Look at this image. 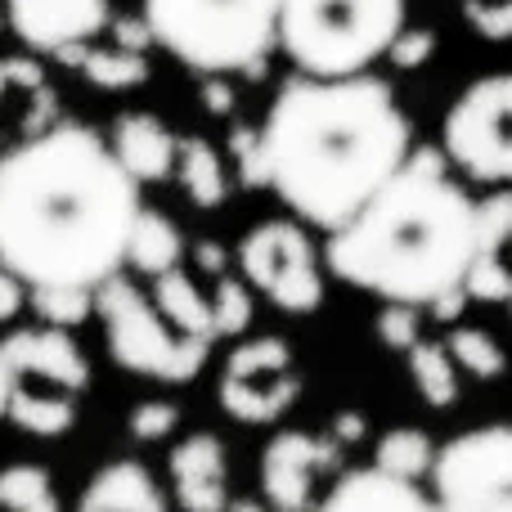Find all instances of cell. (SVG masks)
<instances>
[{
    "mask_svg": "<svg viewBox=\"0 0 512 512\" xmlns=\"http://www.w3.org/2000/svg\"><path fill=\"white\" fill-rule=\"evenodd\" d=\"M135 216L140 185L81 122H54L0 158V265L27 288L95 292L122 274Z\"/></svg>",
    "mask_w": 512,
    "mask_h": 512,
    "instance_id": "cell-1",
    "label": "cell"
},
{
    "mask_svg": "<svg viewBox=\"0 0 512 512\" xmlns=\"http://www.w3.org/2000/svg\"><path fill=\"white\" fill-rule=\"evenodd\" d=\"M265 189L301 225L333 234L346 225L414 153V126L387 81L292 77L274 95L261 126Z\"/></svg>",
    "mask_w": 512,
    "mask_h": 512,
    "instance_id": "cell-2",
    "label": "cell"
},
{
    "mask_svg": "<svg viewBox=\"0 0 512 512\" xmlns=\"http://www.w3.org/2000/svg\"><path fill=\"white\" fill-rule=\"evenodd\" d=\"M477 248V198L441 149H414L400 171L324 243V270L378 301L436 306L459 292Z\"/></svg>",
    "mask_w": 512,
    "mask_h": 512,
    "instance_id": "cell-3",
    "label": "cell"
},
{
    "mask_svg": "<svg viewBox=\"0 0 512 512\" xmlns=\"http://www.w3.org/2000/svg\"><path fill=\"white\" fill-rule=\"evenodd\" d=\"M90 391V360L68 328H14L0 337V423L41 441L77 427Z\"/></svg>",
    "mask_w": 512,
    "mask_h": 512,
    "instance_id": "cell-4",
    "label": "cell"
},
{
    "mask_svg": "<svg viewBox=\"0 0 512 512\" xmlns=\"http://www.w3.org/2000/svg\"><path fill=\"white\" fill-rule=\"evenodd\" d=\"M283 0H144L153 41L203 77H261L279 45Z\"/></svg>",
    "mask_w": 512,
    "mask_h": 512,
    "instance_id": "cell-5",
    "label": "cell"
},
{
    "mask_svg": "<svg viewBox=\"0 0 512 512\" xmlns=\"http://www.w3.org/2000/svg\"><path fill=\"white\" fill-rule=\"evenodd\" d=\"M405 27V0H283L279 45L306 77L369 72Z\"/></svg>",
    "mask_w": 512,
    "mask_h": 512,
    "instance_id": "cell-6",
    "label": "cell"
},
{
    "mask_svg": "<svg viewBox=\"0 0 512 512\" xmlns=\"http://www.w3.org/2000/svg\"><path fill=\"white\" fill-rule=\"evenodd\" d=\"M95 315L104 319L108 355L117 369L162 387H189L207 369L212 342L185 337L158 315L149 292H140L126 274H113L95 288Z\"/></svg>",
    "mask_w": 512,
    "mask_h": 512,
    "instance_id": "cell-7",
    "label": "cell"
},
{
    "mask_svg": "<svg viewBox=\"0 0 512 512\" xmlns=\"http://www.w3.org/2000/svg\"><path fill=\"white\" fill-rule=\"evenodd\" d=\"M441 153L477 185L512 189V72L481 77L450 104Z\"/></svg>",
    "mask_w": 512,
    "mask_h": 512,
    "instance_id": "cell-8",
    "label": "cell"
},
{
    "mask_svg": "<svg viewBox=\"0 0 512 512\" xmlns=\"http://www.w3.org/2000/svg\"><path fill=\"white\" fill-rule=\"evenodd\" d=\"M243 283L283 315H315L328 297L324 252L310 243L301 221H261L239 243Z\"/></svg>",
    "mask_w": 512,
    "mask_h": 512,
    "instance_id": "cell-9",
    "label": "cell"
},
{
    "mask_svg": "<svg viewBox=\"0 0 512 512\" xmlns=\"http://www.w3.org/2000/svg\"><path fill=\"white\" fill-rule=\"evenodd\" d=\"M427 481L441 512H512V423L450 436Z\"/></svg>",
    "mask_w": 512,
    "mask_h": 512,
    "instance_id": "cell-10",
    "label": "cell"
},
{
    "mask_svg": "<svg viewBox=\"0 0 512 512\" xmlns=\"http://www.w3.org/2000/svg\"><path fill=\"white\" fill-rule=\"evenodd\" d=\"M306 391V373L297 364V351L288 337L261 333L243 337L221 364V382H216V400L221 409L243 427H270L288 414Z\"/></svg>",
    "mask_w": 512,
    "mask_h": 512,
    "instance_id": "cell-11",
    "label": "cell"
},
{
    "mask_svg": "<svg viewBox=\"0 0 512 512\" xmlns=\"http://www.w3.org/2000/svg\"><path fill=\"white\" fill-rule=\"evenodd\" d=\"M346 463V450L328 432H288L270 436L256 463V481H261V504L274 512H310L324 495V477H337Z\"/></svg>",
    "mask_w": 512,
    "mask_h": 512,
    "instance_id": "cell-12",
    "label": "cell"
},
{
    "mask_svg": "<svg viewBox=\"0 0 512 512\" xmlns=\"http://www.w3.org/2000/svg\"><path fill=\"white\" fill-rule=\"evenodd\" d=\"M171 495L180 512H230V454L216 432H189L167 454Z\"/></svg>",
    "mask_w": 512,
    "mask_h": 512,
    "instance_id": "cell-13",
    "label": "cell"
},
{
    "mask_svg": "<svg viewBox=\"0 0 512 512\" xmlns=\"http://www.w3.org/2000/svg\"><path fill=\"white\" fill-rule=\"evenodd\" d=\"M512 189H495L490 198L477 203V248H472V265L463 292L468 301L481 306H499L512 301Z\"/></svg>",
    "mask_w": 512,
    "mask_h": 512,
    "instance_id": "cell-14",
    "label": "cell"
},
{
    "mask_svg": "<svg viewBox=\"0 0 512 512\" xmlns=\"http://www.w3.org/2000/svg\"><path fill=\"white\" fill-rule=\"evenodd\" d=\"M5 18L23 45H32L36 54H54L59 45L104 32L108 0H5Z\"/></svg>",
    "mask_w": 512,
    "mask_h": 512,
    "instance_id": "cell-15",
    "label": "cell"
},
{
    "mask_svg": "<svg viewBox=\"0 0 512 512\" xmlns=\"http://www.w3.org/2000/svg\"><path fill=\"white\" fill-rule=\"evenodd\" d=\"M310 512H441L432 490L382 468H342Z\"/></svg>",
    "mask_w": 512,
    "mask_h": 512,
    "instance_id": "cell-16",
    "label": "cell"
},
{
    "mask_svg": "<svg viewBox=\"0 0 512 512\" xmlns=\"http://www.w3.org/2000/svg\"><path fill=\"white\" fill-rule=\"evenodd\" d=\"M113 158L126 167L135 185H158V180L176 176V149L180 140L167 131V122L153 113H122L108 135Z\"/></svg>",
    "mask_w": 512,
    "mask_h": 512,
    "instance_id": "cell-17",
    "label": "cell"
},
{
    "mask_svg": "<svg viewBox=\"0 0 512 512\" xmlns=\"http://www.w3.org/2000/svg\"><path fill=\"white\" fill-rule=\"evenodd\" d=\"M77 512H171L162 495L158 477L135 459L104 463L95 477L86 481L77 499Z\"/></svg>",
    "mask_w": 512,
    "mask_h": 512,
    "instance_id": "cell-18",
    "label": "cell"
},
{
    "mask_svg": "<svg viewBox=\"0 0 512 512\" xmlns=\"http://www.w3.org/2000/svg\"><path fill=\"white\" fill-rule=\"evenodd\" d=\"M153 306H158V315L167 319L176 333L185 337H198V342H216V324H212V297H207L203 288H198L194 279H189L185 270H167L153 279Z\"/></svg>",
    "mask_w": 512,
    "mask_h": 512,
    "instance_id": "cell-19",
    "label": "cell"
},
{
    "mask_svg": "<svg viewBox=\"0 0 512 512\" xmlns=\"http://www.w3.org/2000/svg\"><path fill=\"white\" fill-rule=\"evenodd\" d=\"M180 256H185V234H180V225L171 221L167 212L140 207L131 243H126V265L140 270V274H149V279H158V274L176 270Z\"/></svg>",
    "mask_w": 512,
    "mask_h": 512,
    "instance_id": "cell-20",
    "label": "cell"
},
{
    "mask_svg": "<svg viewBox=\"0 0 512 512\" xmlns=\"http://www.w3.org/2000/svg\"><path fill=\"white\" fill-rule=\"evenodd\" d=\"M176 180L185 189V198L203 212H216V207L230 198V176H225L221 153L212 149V140L203 135H185L176 149Z\"/></svg>",
    "mask_w": 512,
    "mask_h": 512,
    "instance_id": "cell-21",
    "label": "cell"
},
{
    "mask_svg": "<svg viewBox=\"0 0 512 512\" xmlns=\"http://www.w3.org/2000/svg\"><path fill=\"white\" fill-rule=\"evenodd\" d=\"M405 369H409V382H414L418 400H423L427 409L459 405L463 373H459V364L450 360V351H445L441 337H423L418 346H409V351H405Z\"/></svg>",
    "mask_w": 512,
    "mask_h": 512,
    "instance_id": "cell-22",
    "label": "cell"
},
{
    "mask_svg": "<svg viewBox=\"0 0 512 512\" xmlns=\"http://www.w3.org/2000/svg\"><path fill=\"white\" fill-rule=\"evenodd\" d=\"M450 360L459 364L463 378L472 382H499L508 373V351L490 328H472V324H450V333L441 337Z\"/></svg>",
    "mask_w": 512,
    "mask_h": 512,
    "instance_id": "cell-23",
    "label": "cell"
},
{
    "mask_svg": "<svg viewBox=\"0 0 512 512\" xmlns=\"http://www.w3.org/2000/svg\"><path fill=\"white\" fill-rule=\"evenodd\" d=\"M436 450L441 445L423 427H391L373 445V468L391 472V477H405V481H423V477H432Z\"/></svg>",
    "mask_w": 512,
    "mask_h": 512,
    "instance_id": "cell-24",
    "label": "cell"
},
{
    "mask_svg": "<svg viewBox=\"0 0 512 512\" xmlns=\"http://www.w3.org/2000/svg\"><path fill=\"white\" fill-rule=\"evenodd\" d=\"M0 512H63L54 477L41 463H9V468H0Z\"/></svg>",
    "mask_w": 512,
    "mask_h": 512,
    "instance_id": "cell-25",
    "label": "cell"
},
{
    "mask_svg": "<svg viewBox=\"0 0 512 512\" xmlns=\"http://www.w3.org/2000/svg\"><path fill=\"white\" fill-rule=\"evenodd\" d=\"M27 301H32L41 324L68 328V333L95 315V292L90 288H27Z\"/></svg>",
    "mask_w": 512,
    "mask_h": 512,
    "instance_id": "cell-26",
    "label": "cell"
},
{
    "mask_svg": "<svg viewBox=\"0 0 512 512\" xmlns=\"http://www.w3.org/2000/svg\"><path fill=\"white\" fill-rule=\"evenodd\" d=\"M256 292L248 288L243 279L234 274H221L212 288V324H216V337H243L256 319Z\"/></svg>",
    "mask_w": 512,
    "mask_h": 512,
    "instance_id": "cell-27",
    "label": "cell"
},
{
    "mask_svg": "<svg viewBox=\"0 0 512 512\" xmlns=\"http://www.w3.org/2000/svg\"><path fill=\"white\" fill-rule=\"evenodd\" d=\"M81 72H86L99 90H131V86L149 81V59L135 50H90Z\"/></svg>",
    "mask_w": 512,
    "mask_h": 512,
    "instance_id": "cell-28",
    "label": "cell"
},
{
    "mask_svg": "<svg viewBox=\"0 0 512 512\" xmlns=\"http://www.w3.org/2000/svg\"><path fill=\"white\" fill-rule=\"evenodd\" d=\"M423 306H409V301H382L378 319H373V333H378V342L387 346V351L405 355L409 346L423 342Z\"/></svg>",
    "mask_w": 512,
    "mask_h": 512,
    "instance_id": "cell-29",
    "label": "cell"
},
{
    "mask_svg": "<svg viewBox=\"0 0 512 512\" xmlns=\"http://www.w3.org/2000/svg\"><path fill=\"white\" fill-rule=\"evenodd\" d=\"M126 432L140 445H162L180 432V405L176 400H140L126 418Z\"/></svg>",
    "mask_w": 512,
    "mask_h": 512,
    "instance_id": "cell-30",
    "label": "cell"
},
{
    "mask_svg": "<svg viewBox=\"0 0 512 512\" xmlns=\"http://www.w3.org/2000/svg\"><path fill=\"white\" fill-rule=\"evenodd\" d=\"M230 158H234V171H239L243 189H265V149H261V131H256V126H234Z\"/></svg>",
    "mask_w": 512,
    "mask_h": 512,
    "instance_id": "cell-31",
    "label": "cell"
},
{
    "mask_svg": "<svg viewBox=\"0 0 512 512\" xmlns=\"http://www.w3.org/2000/svg\"><path fill=\"white\" fill-rule=\"evenodd\" d=\"M463 18L481 41H512V0H463Z\"/></svg>",
    "mask_w": 512,
    "mask_h": 512,
    "instance_id": "cell-32",
    "label": "cell"
},
{
    "mask_svg": "<svg viewBox=\"0 0 512 512\" xmlns=\"http://www.w3.org/2000/svg\"><path fill=\"white\" fill-rule=\"evenodd\" d=\"M432 54H436V32H432V27H400V36L391 41L387 59L396 63V68L414 72V68H423Z\"/></svg>",
    "mask_w": 512,
    "mask_h": 512,
    "instance_id": "cell-33",
    "label": "cell"
},
{
    "mask_svg": "<svg viewBox=\"0 0 512 512\" xmlns=\"http://www.w3.org/2000/svg\"><path fill=\"white\" fill-rule=\"evenodd\" d=\"M45 86V68L36 59H0V108H5L9 90H36Z\"/></svg>",
    "mask_w": 512,
    "mask_h": 512,
    "instance_id": "cell-34",
    "label": "cell"
},
{
    "mask_svg": "<svg viewBox=\"0 0 512 512\" xmlns=\"http://www.w3.org/2000/svg\"><path fill=\"white\" fill-rule=\"evenodd\" d=\"M23 306H27V283L9 265H0V324H9Z\"/></svg>",
    "mask_w": 512,
    "mask_h": 512,
    "instance_id": "cell-35",
    "label": "cell"
},
{
    "mask_svg": "<svg viewBox=\"0 0 512 512\" xmlns=\"http://www.w3.org/2000/svg\"><path fill=\"white\" fill-rule=\"evenodd\" d=\"M113 36H117V50L144 54V50L153 45V32H149V23H144V18H117V23H113Z\"/></svg>",
    "mask_w": 512,
    "mask_h": 512,
    "instance_id": "cell-36",
    "label": "cell"
},
{
    "mask_svg": "<svg viewBox=\"0 0 512 512\" xmlns=\"http://www.w3.org/2000/svg\"><path fill=\"white\" fill-rule=\"evenodd\" d=\"M364 432H369V423H364V414H355V409H337L333 427H328V436H333L342 450H351V445L364 441Z\"/></svg>",
    "mask_w": 512,
    "mask_h": 512,
    "instance_id": "cell-37",
    "label": "cell"
},
{
    "mask_svg": "<svg viewBox=\"0 0 512 512\" xmlns=\"http://www.w3.org/2000/svg\"><path fill=\"white\" fill-rule=\"evenodd\" d=\"M203 108L212 117H230L234 113V86L225 77H207L203 81Z\"/></svg>",
    "mask_w": 512,
    "mask_h": 512,
    "instance_id": "cell-38",
    "label": "cell"
},
{
    "mask_svg": "<svg viewBox=\"0 0 512 512\" xmlns=\"http://www.w3.org/2000/svg\"><path fill=\"white\" fill-rule=\"evenodd\" d=\"M194 265L203 274H212V279H221V274H230V252H225L221 243L203 239V243H194Z\"/></svg>",
    "mask_w": 512,
    "mask_h": 512,
    "instance_id": "cell-39",
    "label": "cell"
},
{
    "mask_svg": "<svg viewBox=\"0 0 512 512\" xmlns=\"http://www.w3.org/2000/svg\"><path fill=\"white\" fill-rule=\"evenodd\" d=\"M230 512H274L270 504H230Z\"/></svg>",
    "mask_w": 512,
    "mask_h": 512,
    "instance_id": "cell-40",
    "label": "cell"
},
{
    "mask_svg": "<svg viewBox=\"0 0 512 512\" xmlns=\"http://www.w3.org/2000/svg\"><path fill=\"white\" fill-rule=\"evenodd\" d=\"M0 27H5V18H0Z\"/></svg>",
    "mask_w": 512,
    "mask_h": 512,
    "instance_id": "cell-41",
    "label": "cell"
}]
</instances>
